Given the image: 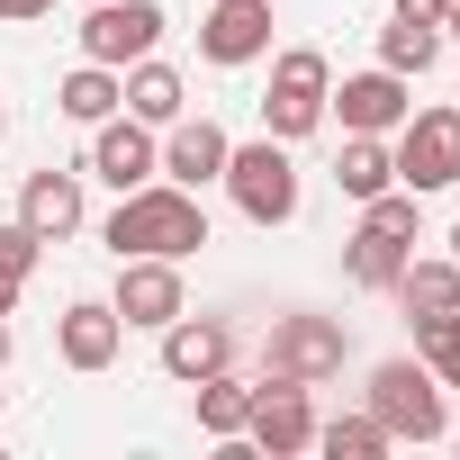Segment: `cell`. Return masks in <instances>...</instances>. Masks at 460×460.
I'll use <instances>...</instances> for the list:
<instances>
[{
    "mask_svg": "<svg viewBox=\"0 0 460 460\" xmlns=\"http://www.w3.org/2000/svg\"><path fill=\"white\" fill-rule=\"evenodd\" d=\"M100 244L127 262V253H163V262H190L199 244H208V208H199V190H181V181H145V190H118V208H109V226H100Z\"/></svg>",
    "mask_w": 460,
    "mask_h": 460,
    "instance_id": "6da1fadb",
    "label": "cell"
},
{
    "mask_svg": "<svg viewBox=\"0 0 460 460\" xmlns=\"http://www.w3.org/2000/svg\"><path fill=\"white\" fill-rule=\"evenodd\" d=\"M442 397H451V388L424 370V352L370 370V415L388 424V442H442V433H451V406H442Z\"/></svg>",
    "mask_w": 460,
    "mask_h": 460,
    "instance_id": "7a4b0ae2",
    "label": "cell"
},
{
    "mask_svg": "<svg viewBox=\"0 0 460 460\" xmlns=\"http://www.w3.org/2000/svg\"><path fill=\"white\" fill-rule=\"evenodd\" d=\"M325 100H334V64H325L316 46H289V55H271V91H262V136H280V145L316 136V127H325Z\"/></svg>",
    "mask_w": 460,
    "mask_h": 460,
    "instance_id": "3957f363",
    "label": "cell"
},
{
    "mask_svg": "<svg viewBox=\"0 0 460 460\" xmlns=\"http://www.w3.org/2000/svg\"><path fill=\"white\" fill-rule=\"evenodd\" d=\"M343 352H352L343 316H316V307H289V316H271V343H262V370H271V379H307V388H325V379L343 370Z\"/></svg>",
    "mask_w": 460,
    "mask_h": 460,
    "instance_id": "277c9868",
    "label": "cell"
},
{
    "mask_svg": "<svg viewBox=\"0 0 460 460\" xmlns=\"http://www.w3.org/2000/svg\"><path fill=\"white\" fill-rule=\"evenodd\" d=\"M226 190H235V208L253 226H289L298 217V163H289V145L280 136L235 145V154H226Z\"/></svg>",
    "mask_w": 460,
    "mask_h": 460,
    "instance_id": "5b68a950",
    "label": "cell"
},
{
    "mask_svg": "<svg viewBox=\"0 0 460 460\" xmlns=\"http://www.w3.org/2000/svg\"><path fill=\"white\" fill-rule=\"evenodd\" d=\"M82 64H145L154 46H163V0H91L82 10Z\"/></svg>",
    "mask_w": 460,
    "mask_h": 460,
    "instance_id": "8992f818",
    "label": "cell"
},
{
    "mask_svg": "<svg viewBox=\"0 0 460 460\" xmlns=\"http://www.w3.org/2000/svg\"><path fill=\"white\" fill-rule=\"evenodd\" d=\"M244 442L271 451V460H298L316 451V406H307V379H253V415H244Z\"/></svg>",
    "mask_w": 460,
    "mask_h": 460,
    "instance_id": "52a82bcc",
    "label": "cell"
},
{
    "mask_svg": "<svg viewBox=\"0 0 460 460\" xmlns=\"http://www.w3.org/2000/svg\"><path fill=\"white\" fill-rule=\"evenodd\" d=\"M397 181L406 190H451L460 181V109H406L397 127Z\"/></svg>",
    "mask_w": 460,
    "mask_h": 460,
    "instance_id": "ba28073f",
    "label": "cell"
},
{
    "mask_svg": "<svg viewBox=\"0 0 460 460\" xmlns=\"http://www.w3.org/2000/svg\"><path fill=\"white\" fill-rule=\"evenodd\" d=\"M118 325H145V334H163L181 307H190V289H181V262H163V253H127L118 262Z\"/></svg>",
    "mask_w": 460,
    "mask_h": 460,
    "instance_id": "9c48e42d",
    "label": "cell"
},
{
    "mask_svg": "<svg viewBox=\"0 0 460 460\" xmlns=\"http://www.w3.org/2000/svg\"><path fill=\"white\" fill-rule=\"evenodd\" d=\"M217 370H235V325L226 316H172L163 325V379H181V388H199V379H217Z\"/></svg>",
    "mask_w": 460,
    "mask_h": 460,
    "instance_id": "30bf717a",
    "label": "cell"
},
{
    "mask_svg": "<svg viewBox=\"0 0 460 460\" xmlns=\"http://www.w3.org/2000/svg\"><path fill=\"white\" fill-rule=\"evenodd\" d=\"M154 172H163V145H154V127H145V118H127V109H118V118H100V127H91V181H109V190H145Z\"/></svg>",
    "mask_w": 460,
    "mask_h": 460,
    "instance_id": "8fae6325",
    "label": "cell"
},
{
    "mask_svg": "<svg viewBox=\"0 0 460 460\" xmlns=\"http://www.w3.org/2000/svg\"><path fill=\"white\" fill-rule=\"evenodd\" d=\"M406 109H415V100H406V73H388V64H379V73H352V82L325 100V118H343V136H397Z\"/></svg>",
    "mask_w": 460,
    "mask_h": 460,
    "instance_id": "7c38bea8",
    "label": "cell"
},
{
    "mask_svg": "<svg viewBox=\"0 0 460 460\" xmlns=\"http://www.w3.org/2000/svg\"><path fill=\"white\" fill-rule=\"evenodd\" d=\"M199 55L208 64H262L271 55V0H208Z\"/></svg>",
    "mask_w": 460,
    "mask_h": 460,
    "instance_id": "4fadbf2b",
    "label": "cell"
},
{
    "mask_svg": "<svg viewBox=\"0 0 460 460\" xmlns=\"http://www.w3.org/2000/svg\"><path fill=\"white\" fill-rule=\"evenodd\" d=\"M226 154H235V136H226L217 118H172L163 127V181H181V190H208V181H226Z\"/></svg>",
    "mask_w": 460,
    "mask_h": 460,
    "instance_id": "5bb4252c",
    "label": "cell"
},
{
    "mask_svg": "<svg viewBox=\"0 0 460 460\" xmlns=\"http://www.w3.org/2000/svg\"><path fill=\"white\" fill-rule=\"evenodd\" d=\"M118 343H127V325H118V307L109 298H73L64 316H55V352H64V370H109L118 361Z\"/></svg>",
    "mask_w": 460,
    "mask_h": 460,
    "instance_id": "9a60e30c",
    "label": "cell"
},
{
    "mask_svg": "<svg viewBox=\"0 0 460 460\" xmlns=\"http://www.w3.org/2000/svg\"><path fill=\"white\" fill-rule=\"evenodd\" d=\"M19 217L37 226L46 244L82 235V217H91V208H82V172H55V163H46V172H28V190H19Z\"/></svg>",
    "mask_w": 460,
    "mask_h": 460,
    "instance_id": "2e32d148",
    "label": "cell"
},
{
    "mask_svg": "<svg viewBox=\"0 0 460 460\" xmlns=\"http://www.w3.org/2000/svg\"><path fill=\"white\" fill-rule=\"evenodd\" d=\"M55 109H64L73 127H100V118L127 109V73H118V64H73V73L55 82Z\"/></svg>",
    "mask_w": 460,
    "mask_h": 460,
    "instance_id": "e0dca14e",
    "label": "cell"
},
{
    "mask_svg": "<svg viewBox=\"0 0 460 460\" xmlns=\"http://www.w3.org/2000/svg\"><path fill=\"white\" fill-rule=\"evenodd\" d=\"M388 289H397L406 325H415V316H460V262H451V253H433V262L406 253V271H397Z\"/></svg>",
    "mask_w": 460,
    "mask_h": 460,
    "instance_id": "ac0fdd59",
    "label": "cell"
},
{
    "mask_svg": "<svg viewBox=\"0 0 460 460\" xmlns=\"http://www.w3.org/2000/svg\"><path fill=\"white\" fill-rule=\"evenodd\" d=\"M334 190L361 208V199H379V190H397V154H388V136H343V154H334Z\"/></svg>",
    "mask_w": 460,
    "mask_h": 460,
    "instance_id": "d6986e66",
    "label": "cell"
},
{
    "mask_svg": "<svg viewBox=\"0 0 460 460\" xmlns=\"http://www.w3.org/2000/svg\"><path fill=\"white\" fill-rule=\"evenodd\" d=\"M190 406H199V433H208V442H244V415H253V379L217 370V379H199V388H190Z\"/></svg>",
    "mask_w": 460,
    "mask_h": 460,
    "instance_id": "ffe728a7",
    "label": "cell"
},
{
    "mask_svg": "<svg viewBox=\"0 0 460 460\" xmlns=\"http://www.w3.org/2000/svg\"><path fill=\"white\" fill-rule=\"evenodd\" d=\"M406 235H388V226H352V244H343V280L352 289H388L397 271H406Z\"/></svg>",
    "mask_w": 460,
    "mask_h": 460,
    "instance_id": "44dd1931",
    "label": "cell"
},
{
    "mask_svg": "<svg viewBox=\"0 0 460 460\" xmlns=\"http://www.w3.org/2000/svg\"><path fill=\"white\" fill-rule=\"evenodd\" d=\"M181 109H190V82H181L172 64H154V55H145V64H127V118H145V127H172Z\"/></svg>",
    "mask_w": 460,
    "mask_h": 460,
    "instance_id": "7402d4cb",
    "label": "cell"
},
{
    "mask_svg": "<svg viewBox=\"0 0 460 460\" xmlns=\"http://www.w3.org/2000/svg\"><path fill=\"white\" fill-rule=\"evenodd\" d=\"M316 451H325V460H379V451H397V442H388V424L361 406V415H334V424H316Z\"/></svg>",
    "mask_w": 460,
    "mask_h": 460,
    "instance_id": "603a6c76",
    "label": "cell"
},
{
    "mask_svg": "<svg viewBox=\"0 0 460 460\" xmlns=\"http://www.w3.org/2000/svg\"><path fill=\"white\" fill-rule=\"evenodd\" d=\"M433 55H442V28H415V19H388V28H379V64H388V73L415 82Z\"/></svg>",
    "mask_w": 460,
    "mask_h": 460,
    "instance_id": "cb8c5ba5",
    "label": "cell"
},
{
    "mask_svg": "<svg viewBox=\"0 0 460 460\" xmlns=\"http://www.w3.org/2000/svg\"><path fill=\"white\" fill-rule=\"evenodd\" d=\"M415 352L442 388H460V316H415Z\"/></svg>",
    "mask_w": 460,
    "mask_h": 460,
    "instance_id": "d4e9b609",
    "label": "cell"
},
{
    "mask_svg": "<svg viewBox=\"0 0 460 460\" xmlns=\"http://www.w3.org/2000/svg\"><path fill=\"white\" fill-rule=\"evenodd\" d=\"M37 262H46V235H37V226L19 217V226H0V280H37Z\"/></svg>",
    "mask_w": 460,
    "mask_h": 460,
    "instance_id": "484cf974",
    "label": "cell"
},
{
    "mask_svg": "<svg viewBox=\"0 0 460 460\" xmlns=\"http://www.w3.org/2000/svg\"><path fill=\"white\" fill-rule=\"evenodd\" d=\"M55 0H0V28H28V19H46Z\"/></svg>",
    "mask_w": 460,
    "mask_h": 460,
    "instance_id": "4316f807",
    "label": "cell"
},
{
    "mask_svg": "<svg viewBox=\"0 0 460 460\" xmlns=\"http://www.w3.org/2000/svg\"><path fill=\"white\" fill-rule=\"evenodd\" d=\"M397 19H415V28H442V0H397Z\"/></svg>",
    "mask_w": 460,
    "mask_h": 460,
    "instance_id": "83f0119b",
    "label": "cell"
},
{
    "mask_svg": "<svg viewBox=\"0 0 460 460\" xmlns=\"http://www.w3.org/2000/svg\"><path fill=\"white\" fill-rule=\"evenodd\" d=\"M442 37H460V0H442Z\"/></svg>",
    "mask_w": 460,
    "mask_h": 460,
    "instance_id": "f1b7e54d",
    "label": "cell"
},
{
    "mask_svg": "<svg viewBox=\"0 0 460 460\" xmlns=\"http://www.w3.org/2000/svg\"><path fill=\"white\" fill-rule=\"evenodd\" d=\"M0 361H10V316H0Z\"/></svg>",
    "mask_w": 460,
    "mask_h": 460,
    "instance_id": "f546056e",
    "label": "cell"
},
{
    "mask_svg": "<svg viewBox=\"0 0 460 460\" xmlns=\"http://www.w3.org/2000/svg\"><path fill=\"white\" fill-rule=\"evenodd\" d=\"M0 136H10V100H0Z\"/></svg>",
    "mask_w": 460,
    "mask_h": 460,
    "instance_id": "4dcf8cb0",
    "label": "cell"
},
{
    "mask_svg": "<svg viewBox=\"0 0 460 460\" xmlns=\"http://www.w3.org/2000/svg\"><path fill=\"white\" fill-rule=\"evenodd\" d=\"M451 262H460V226H451Z\"/></svg>",
    "mask_w": 460,
    "mask_h": 460,
    "instance_id": "1f68e13d",
    "label": "cell"
},
{
    "mask_svg": "<svg viewBox=\"0 0 460 460\" xmlns=\"http://www.w3.org/2000/svg\"><path fill=\"white\" fill-rule=\"evenodd\" d=\"M0 397H10V388H0Z\"/></svg>",
    "mask_w": 460,
    "mask_h": 460,
    "instance_id": "d6a6232c",
    "label": "cell"
}]
</instances>
